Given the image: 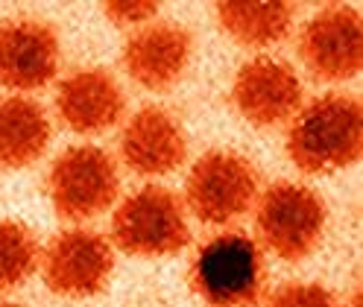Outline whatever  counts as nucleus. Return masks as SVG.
Returning a JSON list of instances; mask_svg holds the SVG:
<instances>
[{
	"label": "nucleus",
	"instance_id": "17",
	"mask_svg": "<svg viewBox=\"0 0 363 307\" xmlns=\"http://www.w3.org/2000/svg\"><path fill=\"white\" fill-rule=\"evenodd\" d=\"M264 307H360V301L354 299V304H340V299L323 284L287 281L267 296Z\"/></svg>",
	"mask_w": 363,
	"mask_h": 307
},
{
	"label": "nucleus",
	"instance_id": "12",
	"mask_svg": "<svg viewBox=\"0 0 363 307\" xmlns=\"http://www.w3.org/2000/svg\"><path fill=\"white\" fill-rule=\"evenodd\" d=\"M56 115L77 135H100L118 126L126 112L121 82L103 68H82L67 74L56 88Z\"/></svg>",
	"mask_w": 363,
	"mask_h": 307
},
{
	"label": "nucleus",
	"instance_id": "16",
	"mask_svg": "<svg viewBox=\"0 0 363 307\" xmlns=\"http://www.w3.org/2000/svg\"><path fill=\"white\" fill-rule=\"evenodd\" d=\"M41 249L35 234L18 219H0V293L18 290L35 275Z\"/></svg>",
	"mask_w": 363,
	"mask_h": 307
},
{
	"label": "nucleus",
	"instance_id": "8",
	"mask_svg": "<svg viewBox=\"0 0 363 307\" xmlns=\"http://www.w3.org/2000/svg\"><path fill=\"white\" fill-rule=\"evenodd\" d=\"M299 56L308 74L320 82H349L363 64V24L352 6H328L305 21Z\"/></svg>",
	"mask_w": 363,
	"mask_h": 307
},
{
	"label": "nucleus",
	"instance_id": "7",
	"mask_svg": "<svg viewBox=\"0 0 363 307\" xmlns=\"http://www.w3.org/2000/svg\"><path fill=\"white\" fill-rule=\"evenodd\" d=\"M41 278L59 299H91L106 290L115 270L111 243L91 228H65L41 252Z\"/></svg>",
	"mask_w": 363,
	"mask_h": 307
},
{
	"label": "nucleus",
	"instance_id": "9",
	"mask_svg": "<svg viewBox=\"0 0 363 307\" xmlns=\"http://www.w3.org/2000/svg\"><path fill=\"white\" fill-rule=\"evenodd\" d=\"M232 103L246 123L276 129L296 117L305 103V91L287 62L276 56H252L235 74Z\"/></svg>",
	"mask_w": 363,
	"mask_h": 307
},
{
	"label": "nucleus",
	"instance_id": "18",
	"mask_svg": "<svg viewBox=\"0 0 363 307\" xmlns=\"http://www.w3.org/2000/svg\"><path fill=\"white\" fill-rule=\"evenodd\" d=\"M103 12L115 27L135 33L158 18V4L155 0H111V4L103 6Z\"/></svg>",
	"mask_w": 363,
	"mask_h": 307
},
{
	"label": "nucleus",
	"instance_id": "19",
	"mask_svg": "<svg viewBox=\"0 0 363 307\" xmlns=\"http://www.w3.org/2000/svg\"><path fill=\"white\" fill-rule=\"evenodd\" d=\"M0 307H24V304H15V301H0Z\"/></svg>",
	"mask_w": 363,
	"mask_h": 307
},
{
	"label": "nucleus",
	"instance_id": "14",
	"mask_svg": "<svg viewBox=\"0 0 363 307\" xmlns=\"http://www.w3.org/2000/svg\"><path fill=\"white\" fill-rule=\"evenodd\" d=\"M48 112L30 97H0V170H24L50 146Z\"/></svg>",
	"mask_w": 363,
	"mask_h": 307
},
{
	"label": "nucleus",
	"instance_id": "3",
	"mask_svg": "<svg viewBox=\"0 0 363 307\" xmlns=\"http://www.w3.org/2000/svg\"><path fill=\"white\" fill-rule=\"evenodd\" d=\"M328 208L323 196L299 182H276L255 199L258 240L269 255L287 263L305 260L325 234Z\"/></svg>",
	"mask_w": 363,
	"mask_h": 307
},
{
	"label": "nucleus",
	"instance_id": "4",
	"mask_svg": "<svg viewBox=\"0 0 363 307\" xmlns=\"http://www.w3.org/2000/svg\"><path fill=\"white\" fill-rule=\"evenodd\" d=\"M111 243L135 257H167L191 243L188 211L182 199L158 185L129 193L111 214Z\"/></svg>",
	"mask_w": 363,
	"mask_h": 307
},
{
	"label": "nucleus",
	"instance_id": "13",
	"mask_svg": "<svg viewBox=\"0 0 363 307\" xmlns=\"http://www.w3.org/2000/svg\"><path fill=\"white\" fill-rule=\"evenodd\" d=\"M121 158L138 175H170L188 158V135L162 105H144L121 132Z\"/></svg>",
	"mask_w": 363,
	"mask_h": 307
},
{
	"label": "nucleus",
	"instance_id": "15",
	"mask_svg": "<svg viewBox=\"0 0 363 307\" xmlns=\"http://www.w3.org/2000/svg\"><path fill=\"white\" fill-rule=\"evenodd\" d=\"M296 21V9L284 0H225L217 4L220 30L238 41L240 47H276L281 44Z\"/></svg>",
	"mask_w": 363,
	"mask_h": 307
},
{
	"label": "nucleus",
	"instance_id": "10",
	"mask_svg": "<svg viewBox=\"0 0 363 307\" xmlns=\"http://www.w3.org/2000/svg\"><path fill=\"white\" fill-rule=\"evenodd\" d=\"M59 74V35L38 18L0 24V85L18 97L50 85Z\"/></svg>",
	"mask_w": 363,
	"mask_h": 307
},
{
	"label": "nucleus",
	"instance_id": "5",
	"mask_svg": "<svg viewBox=\"0 0 363 307\" xmlns=\"http://www.w3.org/2000/svg\"><path fill=\"white\" fill-rule=\"evenodd\" d=\"M121 173L100 146L77 144L59 152L48 170V196L67 223H88L118 202Z\"/></svg>",
	"mask_w": 363,
	"mask_h": 307
},
{
	"label": "nucleus",
	"instance_id": "11",
	"mask_svg": "<svg viewBox=\"0 0 363 307\" xmlns=\"http://www.w3.org/2000/svg\"><path fill=\"white\" fill-rule=\"evenodd\" d=\"M194 56V35L170 24V21H152V24L135 30L123 44V71L144 91L162 94L185 76Z\"/></svg>",
	"mask_w": 363,
	"mask_h": 307
},
{
	"label": "nucleus",
	"instance_id": "6",
	"mask_svg": "<svg viewBox=\"0 0 363 307\" xmlns=\"http://www.w3.org/2000/svg\"><path fill=\"white\" fill-rule=\"evenodd\" d=\"M261 179L252 161L229 149L199 156L185 182V208L206 226H229L255 208Z\"/></svg>",
	"mask_w": 363,
	"mask_h": 307
},
{
	"label": "nucleus",
	"instance_id": "1",
	"mask_svg": "<svg viewBox=\"0 0 363 307\" xmlns=\"http://www.w3.org/2000/svg\"><path fill=\"white\" fill-rule=\"evenodd\" d=\"M360 146L363 112L352 94L328 91L313 97L287 123V158L308 175H331L352 167L360 158Z\"/></svg>",
	"mask_w": 363,
	"mask_h": 307
},
{
	"label": "nucleus",
	"instance_id": "2",
	"mask_svg": "<svg viewBox=\"0 0 363 307\" xmlns=\"http://www.w3.org/2000/svg\"><path fill=\"white\" fill-rule=\"evenodd\" d=\"M188 281L208 307H255L267 290V267L258 240L243 231L214 234L196 249Z\"/></svg>",
	"mask_w": 363,
	"mask_h": 307
}]
</instances>
